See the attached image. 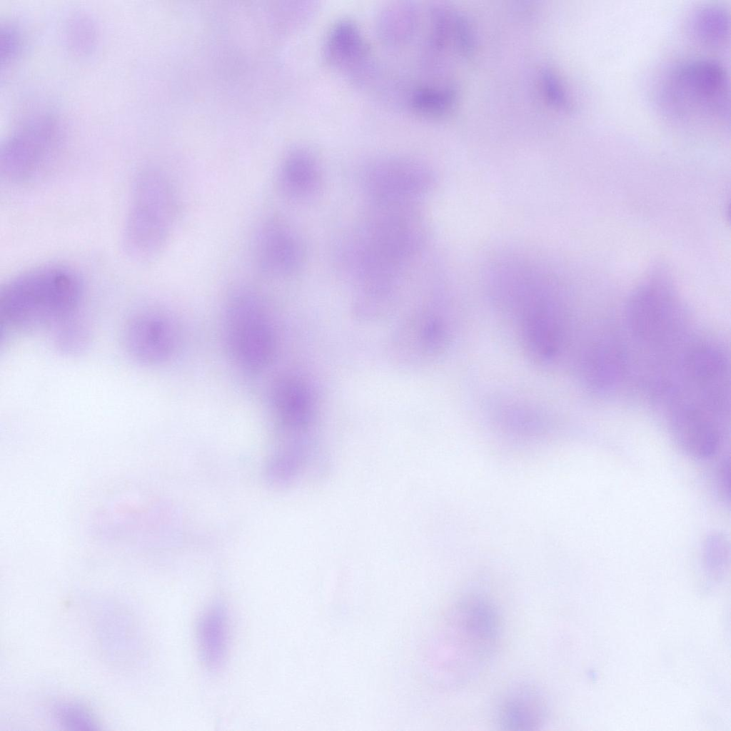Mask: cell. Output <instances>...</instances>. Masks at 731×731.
<instances>
[{
    "mask_svg": "<svg viewBox=\"0 0 731 731\" xmlns=\"http://www.w3.org/2000/svg\"><path fill=\"white\" fill-rule=\"evenodd\" d=\"M424 238L423 222L410 203L375 202L341 255L368 284L389 282L421 248Z\"/></svg>",
    "mask_w": 731,
    "mask_h": 731,
    "instance_id": "cell-1",
    "label": "cell"
},
{
    "mask_svg": "<svg viewBox=\"0 0 731 731\" xmlns=\"http://www.w3.org/2000/svg\"><path fill=\"white\" fill-rule=\"evenodd\" d=\"M84 294L83 279L70 266L50 264L30 269L1 287V324L20 332L54 328L77 313Z\"/></svg>",
    "mask_w": 731,
    "mask_h": 731,
    "instance_id": "cell-2",
    "label": "cell"
},
{
    "mask_svg": "<svg viewBox=\"0 0 731 731\" xmlns=\"http://www.w3.org/2000/svg\"><path fill=\"white\" fill-rule=\"evenodd\" d=\"M177 214V196L168 178L151 168L138 173L122 230L126 256L146 262L159 254L169 240Z\"/></svg>",
    "mask_w": 731,
    "mask_h": 731,
    "instance_id": "cell-3",
    "label": "cell"
},
{
    "mask_svg": "<svg viewBox=\"0 0 731 731\" xmlns=\"http://www.w3.org/2000/svg\"><path fill=\"white\" fill-rule=\"evenodd\" d=\"M662 107L678 121L712 122L725 120L729 108V82L717 61L698 59L673 68L660 91Z\"/></svg>",
    "mask_w": 731,
    "mask_h": 731,
    "instance_id": "cell-4",
    "label": "cell"
},
{
    "mask_svg": "<svg viewBox=\"0 0 731 731\" xmlns=\"http://www.w3.org/2000/svg\"><path fill=\"white\" fill-rule=\"evenodd\" d=\"M448 624V651L452 680L457 685L472 680L494 655L500 639V619L493 603L481 594L460 598Z\"/></svg>",
    "mask_w": 731,
    "mask_h": 731,
    "instance_id": "cell-5",
    "label": "cell"
},
{
    "mask_svg": "<svg viewBox=\"0 0 731 731\" xmlns=\"http://www.w3.org/2000/svg\"><path fill=\"white\" fill-rule=\"evenodd\" d=\"M225 338L236 365L248 373L266 368L276 351V336L263 301L254 291L239 288L228 296L224 312Z\"/></svg>",
    "mask_w": 731,
    "mask_h": 731,
    "instance_id": "cell-6",
    "label": "cell"
},
{
    "mask_svg": "<svg viewBox=\"0 0 731 731\" xmlns=\"http://www.w3.org/2000/svg\"><path fill=\"white\" fill-rule=\"evenodd\" d=\"M64 137L62 124L52 114L27 119L1 146L2 178L18 186L39 179L59 155Z\"/></svg>",
    "mask_w": 731,
    "mask_h": 731,
    "instance_id": "cell-7",
    "label": "cell"
},
{
    "mask_svg": "<svg viewBox=\"0 0 731 731\" xmlns=\"http://www.w3.org/2000/svg\"><path fill=\"white\" fill-rule=\"evenodd\" d=\"M682 315V304L672 278L662 268L650 271L630 294L625 307L632 336L652 346L666 343L674 336Z\"/></svg>",
    "mask_w": 731,
    "mask_h": 731,
    "instance_id": "cell-8",
    "label": "cell"
},
{
    "mask_svg": "<svg viewBox=\"0 0 731 731\" xmlns=\"http://www.w3.org/2000/svg\"><path fill=\"white\" fill-rule=\"evenodd\" d=\"M433 176L423 163L403 156L378 157L364 167L361 182L375 202L411 203L427 192Z\"/></svg>",
    "mask_w": 731,
    "mask_h": 731,
    "instance_id": "cell-9",
    "label": "cell"
},
{
    "mask_svg": "<svg viewBox=\"0 0 731 731\" xmlns=\"http://www.w3.org/2000/svg\"><path fill=\"white\" fill-rule=\"evenodd\" d=\"M682 367L686 380L700 398L698 403L723 415L729 405L728 365L723 353L714 346L698 344L686 353Z\"/></svg>",
    "mask_w": 731,
    "mask_h": 731,
    "instance_id": "cell-10",
    "label": "cell"
},
{
    "mask_svg": "<svg viewBox=\"0 0 731 731\" xmlns=\"http://www.w3.org/2000/svg\"><path fill=\"white\" fill-rule=\"evenodd\" d=\"M176 337L171 321L162 313L143 311L132 315L123 331L128 355L147 366H159L173 353Z\"/></svg>",
    "mask_w": 731,
    "mask_h": 731,
    "instance_id": "cell-11",
    "label": "cell"
},
{
    "mask_svg": "<svg viewBox=\"0 0 731 731\" xmlns=\"http://www.w3.org/2000/svg\"><path fill=\"white\" fill-rule=\"evenodd\" d=\"M254 259L259 271L266 276L287 277L298 271L302 265V244L285 221L272 217L266 220L258 230Z\"/></svg>",
    "mask_w": 731,
    "mask_h": 731,
    "instance_id": "cell-12",
    "label": "cell"
},
{
    "mask_svg": "<svg viewBox=\"0 0 731 731\" xmlns=\"http://www.w3.org/2000/svg\"><path fill=\"white\" fill-rule=\"evenodd\" d=\"M719 418L698 403L680 402L670 413V428L675 440L686 453L706 458L714 455L720 444Z\"/></svg>",
    "mask_w": 731,
    "mask_h": 731,
    "instance_id": "cell-13",
    "label": "cell"
},
{
    "mask_svg": "<svg viewBox=\"0 0 731 731\" xmlns=\"http://www.w3.org/2000/svg\"><path fill=\"white\" fill-rule=\"evenodd\" d=\"M323 55L332 67L351 75L370 60V47L358 24L352 19L336 20L328 29Z\"/></svg>",
    "mask_w": 731,
    "mask_h": 731,
    "instance_id": "cell-14",
    "label": "cell"
},
{
    "mask_svg": "<svg viewBox=\"0 0 731 731\" xmlns=\"http://www.w3.org/2000/svg\"><path fill=\"white\" fill-rule=\"evenodd\" d=\"M548 706L543 694L534 686L512 687L498 708V724L506 730H533L547 719Z\"/></svg>",
    "mask_w": 731,
    "mask_h": 731,
    "instance_id": "cell-15",
    "label": "cell"
},
{
    "mask_svg": "<svg viewBox=\"0 0 731 731\" xmlns=\"http://www.w3.org/2000/svg\"><path fill=\"white\" fill-rule=\"evenodd\" d=\"M272 410L278 421L289 429L306 427L313 415V399L307 385L296 377L279 378L271 393Z\"/></svg>",
    "mask_w": 731,
    "mask_h": 731,
    "instance_id": "cell-16",
    "label": "cell"
},
{
    "mask_svg": "<svg viewBox=\"0 0 731 731\" xmlns=\"http://www.w3.org/2000/svg\"><path fill=\"white\" fill-rule=\"evenodd\" d=\"M278 182L283 192L293 198L313 195L320 185V169L314 155L305 148L292 150L285 158Z\"/></svg>",
    "mask_w": 731,
    "mask_h": 731,
    "instance_id": "cell-17",
    "label": "cell"
},
{
    "mask_svg": "<svg viewBox=\"0 0 731 731\" xmlns=\"http://www.w3.org/2000/svg\"><path fill=\"white\" fill-rule=\"evenodd\" d=\"M418 26V10L413 3L408 1H398L385 5L378 13L375 21L380 39L393 46L410 41Z\"/></svg>",
    "mask_w": 731,
    "mask_h": 731,
    "instance_id": "cell-18",
    "label": "cell"
},
{
    "mask_svg": "<svg viewBox=\"0 0 731 731\" xmlns=\"http://www.w3.org/2000/svg\"><path fill=\"white\" fill-rule=\"evenodd\" d=\"M622 366V358L617 348L610 343L599 342L588 352L583 372L590 385L598 389H607L619 380Z\"/></svg>",
    "mask_w": 731,
    "mask_h": 731,
    "instance_id": "cell-19",
    "label": "cell"
},
{
    "mask_svg": "<svg viewBox=\"0 0 731 731\" xmlns=\"http://www.w3.org/2000/svg\"><path fill=\"white\" fill-rule=\"evenodd\" d=\"M199 639L203 658L211 668H217L223 662L226 650L227 625L224 610L215 605L203 617Z\"/></svg>",
    "mask_w": 731,
    "mask_h": 731,
    "instance_id": "cell-20",
    "label": "cell"
},
{
    "mask_svg": "<svg viewBox=\"0 0 731 731\" xmlns=\"http://www.w3.org/2000/svg\"><path fill=\"white\" fill-rule=\"evenodd\" d=\"M691 34L700 43L710 46L724 44L729 34V16L719 6L699 9L690 21Z\"/></svg>",
    "mask_w": 731,
    "mask_h": 731,
    "instance_id": "cell-21",
    "label": "cell"
},
{
    "mask_svg": "<svg viewBox=\"0 0 731 731\" xmlns=\"http://www.w3.org/2000/svg\"><path fill=\"white\" fill-rule=\"evenodd\" d=\"M455 94L452 88L433 84H421L411 89L407 103L415 112L426 116L445 114L450 109Z\"/></svg>",
    "mask_w": 731,
    "mask_h": 731,
    "instance_id": "cell-22",
    "label": "cell"
},
{
    "mask_svg": "<svg viewBox=\"0 0 731 731\" xmlns=\"http://www.w3.org/2000/svg\"><path fill=\"white\" fill-rule=\"evenodd\" d=\"M66 41L71 51L86 55L93 51L98 39L94 20L84 12H76L66 21Z\"/></svg>",
    "mask_w": 731,
    "mask_h": 731,
    "instance_id": "cell-23",
    "label": "cell"
},
{
    "mask_svg": "<svg viewBox=\"0 0 731 731\" xmlns=\"http://www.w3.org/2000/svg\"><path fill=\"white\" fill-rule=\"evenodd\" d=\"M54 343L63 353L74 355L81 353L89 343L88 327L74 314L56 325L54 328Z\"/></svg>",
    "mask_w": 731,
    "mask_h": 731,
    "instance_id": "cell-24",
    "label": "cell"
},
{
    "mask_svg": "<svg viewBox=\"0 0 731 731\" xmlns=\"http://www.w3.org/2000/svg\"><path fill=\"white\" fill-rule=\"evenodd\" d=\"M55 719L63 726L74 730H94L96 722L91 712L83 705L74 702L56 704L53 708Z\"/></svg>",
    "mask_w": 731,
    "mask_h": 731,
    "instance_id": "cell-25",
    "label": "cell"
},
{
    "mask_svg": "<svg viewBox=\"0 0 731 731\" xmlns=\"http://www.w3.org/2000/svg\"><path fill=\"white\" fill-rule=\"evenodd\" d=\"M0 40L1 61L7 64L15 59L21 51V34L14 25L6 24L1 26Z\"/></svg>",
    "mask_w": 731,
    "mask_h": 731,
    "instance_id": "cell-26",
    "label": "cell"
},
{
    "mask_svg": "<svg viewBox=\"0 0 731 731\" xmlns=\"http://www.w3.org/2000/svg\"><path fill=\"white\" fill-rule=\"evenodd\" d=\"M705 562L710 569H720L725 565L728 554L727 545L722 536L715 534L709 536L705 545Z\"/></svg>",
    "mask_w": 731,
    "mask_h": 731,
    "instance_id": "cell-27",
    "label": "cell"
},
{
    "mask_svg": "<svg viewBox=\"0 0 731 731\" xmlns=\"http://www.w3.org/2000/svg\"><path fill=\"white\" fill-rule=\"evenodd\" d=\"M543 82L546 94L553 104L563 108L569 106L566 91L553 72L545 70L543 73Z\"/></svg>",
    "mask_w": 731,
    "mask_h": 731,
    "instance_id": "cell-28",
    "label": "cell"
}]
</instances>
